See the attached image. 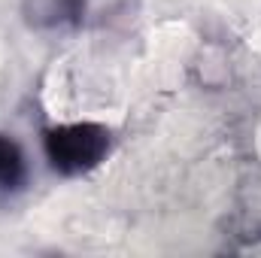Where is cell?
Listing matches in <instances>:
<instances>
[{
    "mask_svg": "<svg viewBox=\"0 0 261 258\" xmlns=\"http://www.w3.org/2000/svg\"><path fill=\"white\" fill-rule=\"evenodd\" d=\"M116 131L97 119L52 122L40 131V149L49 170L61 179H82L100 170L116 152Z\"/></svg>",
    "mask_w": 261,
    "mask_h": 258,
    "instance_id": "obj_1",
    "label": "cell"
},
{
    "mask_svg": "<svg viewBox=\"0 0 261 258\" xmlns=\"http://www.w3.org/2000/svg\"><path fill=\"white\" fill-rule=\"evenodd\" d=\"M21 18L31 31L40 34H67L85 24L88 0H24Z\"/></svg>",
    "mask_w": 261,
    "mask_h": 258,
    "instance_id": "obj_2",
    "label": "cell"
},
{
    "mask_svg": "<svg viewBox=\"0 0 261 258\" xmlns=\"http://www.w3.org/2000/svg\"><path fill=\"white\" fill-rule=\"evenodd\" d=\"M31 183V161L15 134L0 131V197H15Z\"/></svg>",
    "mask_w": 261,
    "mask_h": 258,
    "instance_id": "obj_3",
    "label": "cell"
}]
</instances>
